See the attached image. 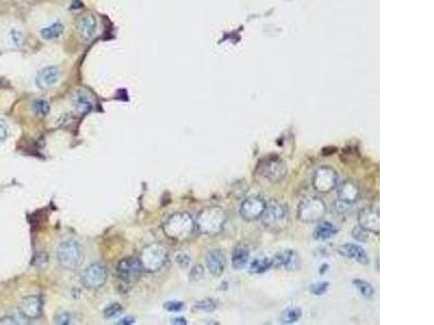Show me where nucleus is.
Returning <instances> with one entry per match:
<instances>
[{
  "label": "nucleus",
  "instance_id": "28",
  "mask_svg": "<svg viewBox=\"0 0 434 325\" xmlns=\"http://www.w3.org/2000/svg\"><path fill=\"white\" fill-rule=\"evenodd\" d=\"M217 308V304L214 299L212 298H205L202 299L195 304L194 309L195 310H200L204 312H213Z\"/></svg>",
  "mask_w": 434,
  "mask_h": 325
},
{
  "label": "nucleus",
  "instance_id": "20",
  "mask_svg": "<svg viewBox=\"0 0 434 325\" xmlns=\"http://www.w3.org/2000/svg\"><path fill=\"white\" fill-rule=\"evenodd\" d=\"M338 232H339V229L333 224L329 223V221L320 220L318 221V225L316 226V228L314 229L313 237L314 240L323 242V241L332 239L333 236L338 234Z\"/></svg>",
  "mask_w": 434,
  "mask_h": 325
},
{
  "label": "nucleus",
  "instance_id": "33",
  "mask_svg": "<svg viewBox=\"0 0 434 325\" xmlns=\"http://www.w3.org/2000/svg\"><path fill=\"white\" fill-rule=\"evenodd\" d=\"M122 312H123V307L120 304L114 303V304L110 305L109 307L106 308L105 316H106V318H108V319L109 318H114V316H116L118 314H121Z\"/></svg>",
  "mask_w": 434,
  "mask_h": 325
},
{
  "label": "nucleus",
  "instance_id": "14",
  "mask_svg": "<svg viewBox=\"0 0 434 325\" xmlns=\"http://www.w3.org/2000/svg\"><path fill=\"white\" fill-rule=\"evenodd\" d=\"M336 189L338 199L344 203L354 204L359 200L360 189L356 182L352 180H344L340 184H338Z\"/></svg>",
  "mask_w": 434,
  "mask_h": 325
},
{
  "label": "nucleus",
  "instance_id": "30",
  "mask_svg": "<svg viewBox=\"0 0 434 325\" xmlns=\"http://www.w3.org/2000/svg\"><path fill=\"white\" fill-rule=\"evenodd\" d=\"M358 156H359V153H358L357 148H355V147H345L343 149V151H342L341 160L344 163L349 164L351 162L356 161Z\"/></svg>",
  "mask_w": 434,
  "mask_h": 325
},
{
  "label": "nucleus",
  "instance_id": "3",
  "mask_svg": "<svg viewBox=\"0 0 434 325\" xmlns=\"http://www.w3.org/2000/svg\"><path fill=\"white\" fill-rule=\"evenodd\" d=\"M227 221V213L222 207L213 206L204 208L196 219L199 231L207 235H216L223 231Z\"/></svg>",
  "mask_w": 434,
  "mask_h": 325
},
{
  "label": "nucleus",
  "instance_id": "19",
  "mask_svg": "<svg viewBox=\"0 0 434 325\" xmlns=\"http://www.w3.org/2000/svg\"><path fill=\"white\" fill-rule=\"evenodd\" d=\"M61 77V73L58 67L49 66L44 68L41 73L38 74L36 83L39 88H49L56 85Z\"/></svg>",
  "mask_w": 434,
  "mask_h": 325
},
{
  "label": "nucleus",
  "instance_id": "40",
  "mask_svg": "<svg viewBox=\"0 0 434 325\" xmlns=\"http://www.w3.org/2000/svg\"><path fill=\"white\" fill-rule=\"evenodd\" d=\"M6 136H7L6 127L4 126V124H3L2 122H0V140L5 139V138H6Z\"/></svg>",
  "mask_w": 434,
  "mask_h": 325
},
{
  "label": "nucleus",
  "instance_id": "31",
  "mask_svg": "<svg viewBox=\"0 0 434 325\" xmlns=\"http://www.w3.org/2000/svg\"><path fill=\"white\" fill-rule=\"evenodd\" d=\"M351 234L353 239L359 243H366L369 240V232L359 225L353 228Z\"/></svg>",
  "mask_w": 434,
  "mask_h": 325
},
{
  "label": "nucleus",
  "instance_id": "15",
  "mask_svg": "<svg viewBox=\"0 0 434 325\" xmlns=\"http://www.w3.org/2000/svg\"><path fill=\"white\" fill-rule=\"evenodd\" d=\"M42 299L36 295L23 298L19 305L20 313L28 320H34L42 315Z\"/></svg>",
  "mask_w": 434,
  "mask_h": 325
},
{
  "label": "nucleus",
  "instance_id": "8",
  "mask_svg": "<svg viewBox=\"0 0 434 325\" xmlns=\"http://www.w3.org/2000/svg\"><path fill=\"white\" fill-rule=\"evenodd\" d=\"M313 188L319 193H329L333 191L339 184V176L335 168L330 166H321L313 176Z\"/></svg>",
  "mask_w": 434,
  "mask_h": 325
},
{
  "label": "nucleus",
  "instance_id": "7",
  "mask_svg": "<svg viewBox=\"0 0 434 325\" xmlns=\"http://www.w3.org/2000/svg\"><path fill=\"white\" fill-rule=\"evenodd\" d=\"M57 259L62 268L68 269V270H74L81 265L83 259L81 245L74 240L62 242L57 249Z\"/></svg>",
  "mask_w": 434,
  "mask_h": 325
},
{
  "label": "nucleus",
  "instance_id": "10",
  "mask_svg": "<svg viewBox=\"0 0 434 325\" xmlns=\"http://www.w3.org/2000/svg\"><path fill=\"white\" fill-rule=\"evenodd\" d=\"M267 202L260 196H251L243 200L240 205L239 213L242 219L247 221H255L262 218L266 208Z\"/></svg>",
  "mask_w": 434,
  "mask_h": 325
},
{
  "label": "nucleus",
  "instance_id": "41",
  "mask_svg": "<svg viewBox=\"0 0 434 325\" xmlns=\"http://www.w3.org/2000/svg\"><path fill=\"white\" fill-rule=\"evenodd\" d=\"M328 269H329V265L328 264H322L320 266V268H319V274L323 275V274H325L328 271Z\"/></svg>",
  "mask_w": 434,
  "mask_h": 325
},
{
  "label": "nucleus",
  "instance_id": "21",
  "mask_svg": "<svg viewBox=\"0 0 434 325\" xmlns=\"http://www.w3.org/2000/svg\"><path fill=\"white\" fill-rule=\"evenodd\" d=\"M250 259V249L246 245H238L232 252V268L235 270H241L246 267Z\"/></svg>",
  "mask_w": 434,
  "mask_h": 325
},
{
  "label": "nucleus",
  "instance_id": "26",
  "mask_svg": "<svg viewBox=\"0 0 434 325\" xmlns=\"http://www.w3.org/2000/svg\"><path fill=\"white\" fill-rule=\"evenodd\" d=\"M353 285L358 290L362 297L367 299H373L375 297V288L373 287V285L367 281L356 279L353 280Z\"/></svg>",
  "mask_w": 434,
  "mask_h": 325
},
{
  "label": "nucleus",
  "instance_id": "11",
  "mask_svg": "<svg viewBox=\"0 0 434 325\" xmlns=\"http://www.w3.org/2000/svg\"><path fill=\"white\" fill-rule=\"evenodd\" d=\"M143 267L138 258L127 257L122 259L116 266V273L121 280L125 282H133L138 280Z\"/></svg>",
  "mask_w": 434,
  "mask_h": 325
},
{
  "label": "nucleus",
  "instance_id": "13",
  "mask_svg": "<svg viewBox=\"0 0 434 325\" xmlns=\"http://www.w3.org/2000/svg\"><path fill=\"white\" fill-rule=\"evenodd\" d=\"M358 225L364 228L369 233L376 235L380 234V213L375 207L362 208L358 212Z\"/></svg>",
  "mask_w": 434,
  "mask_h": 325
},
{
  "label": "nucleus",
  "instance_id": "44",
  "mask_svg": "<svg viewBox=\"0 0 434 325\" xmlns=\"http://www.w3.org/2000/svg\"><path fill=\"white\" fill-rule=\"evenodd\" d=\"M120 324H132L133 323V319L128 316V318H125L123 320H121V322H118Z\"/></svg>",
  "mask_w": 434,
  "mask_h": 325
},
{
  "label": "nucleus",
  "instance_id": "16",
  "mask_svg": "<svg viewBox=\"0 0 434 325\" xmlns=\"http://www.w3.org/2000/svg\"><path fill=\"white\" fill-rule=\"evenodd\" d=\"M205 265H207L209 271L212 275L216 277L223 275L226 269V257L222 250L212 249L209 250L205 255Z\"/></svg>",
  "mask_w": 434,
  "mask_h": 325
},
{
  "label": "nucleus",
  "instance_id": "36",
  "mask_svg": "<svg viewBox=\"0 0 434 325\" xmlns=\"http://www.w3.org/2000/svg\"><path fill=\"white\" fill-rule=\"evenodd\" d=\"M203 275H204L203 267L201 265H196L191 269L190 275L189 276H190V281L195 282V281H200L203 277Z\"/></svg>",
  "mask_w": 434,
  "mask_h": 325
},
{
  "label": "nucleus",
  "instance_id": "9",
  "mask_svg": "<svg viewBox=\"0 0 434 325\" xmlns=\"http://www.w3.org/2000/svg\"><path fill=\"white\" fill-rule=\"evenodd\" d=\"M108 279L107 267L102 264H92L86 269L82 276V283L86 288L97 290L104 286Z\"/></svg>",
  "mask_w": 434,
  "mask_h": 325
},
{
  "label": "nucleus",
  "instance_id": "32",
  "mask_svg": "<svg viewBox=\"0 0 434 325\" xmlns=\"http://www.w3.org/2000/svg\"><path fill=\"white\" fill-rule=\"evenodd\" d=\"M329 286H330V284L328 282H326V281L317 282V283H314V284L311 285V286H310V292L312 293L313 295L321 296V295L325 294V293H327Z\"/></svg>",
  "mask_w": 434,
  "mask_h": 325
},
{
  "label": "nucleus",
  "instance_id": "34",
  "mask_svg": "<svg viewBox=\"0 0 434 325\" xmlns=\"http://www.w3.org/2000/svg\"><path fill=\"white\" fill-rule=\"evenodd\" d=\"M9 38H10V43L15 47H20L22 46L23 43H24V35H23L22 31H20L19 29L13 28L10 31Z\"/></svg>",
  "mask_w": 434,
  "mask_h": 325
},
{
  "label": "nucleus",
  "instance_id": "2",
  "mask_svg": "<svg viewBox=\"0 0 434 325\" xmlns=\"http://www.w3.org/2000/svg\"><path fill=\"white\" fill-rule=\"evenodd\" d=\"M264 227L271 232L278 233L287 229L290 221V211L286 203L278 200L267 202L265 211L262 216Z\"/></svg>",
  "mask_w": 434,
  "mask_h": 325
},
{
  "label": "nucleus",
  "instance_id": "22",
  "mask_svg": "<svg viewBox=\"0 0 434 325\" xmlns=\"http://www.w3.org/2000/svg\"><path fill=\"white\" fill-rule=\"evenodd\" d=\"M74 106L81 113H87L93 109V101L89 93L84 90H78L74 96Z\"/></svg>",
  "mask_w": 434,
  "mask_h": 325
},
{
  "label": "nucleus",
  "instance_id": "4",
  "mask_svg": "<svg viewBox=\"0 0 434 325\" xmlns=\"http://www.w3.org/2000/svg\"><path fill=\"white\" fill-rule=\"evenodd\" d=\"M194 229V221L187 212H177L171 216L164 225V232L170 239L176 241L186 240Z\"/></svg>",
  "mask_w": 434,
  "mask_h": 325
},
{
  "label": "nucleus",
  "instance_id": "5",
  "mask_svg": "<svg viewBox=\"0 0 434 325\" xmlns=\"http://www.w3.org/2000/svg\"><path fill=\"white\" fill-rule=\"evenodd\" d=\"M327 205L320 197H305L297 206V219L303 224H313L325 218Z\"/></svg>",
  "mask_w": 434,
  "mask_h": 325
},
{
  "label": "nucleus",
  "instance_id": "1",
  "mask_svg": "<svg viewBox=\"0 0 434 325\" xmlns=\"http://www.w3.org/2000/svg\"><path fill=\"white\" fill-rule=\"evenodd\" d=\"M288 175V167L277 154L266 155L258 161L254 169V176L270 184H279Z\"/></svg>",
  "mask_w": 434,
  "mask_h": 325
},
{
  "label": "nucleus",
  "instance_id": "17",
  "mask_svg": "<svg viewBox=\"0 0 434 325\" xmlns=\"http://www.w3.org/2000/svg\"><path fill=\"white\" fill-rule=\"evenodd\" d=\"M337 252L339 255H341L345 258H350L356 261V263L360 265H368L369 264V257L367 255L366 250L357 244L353 243H346L339 246L337 249Z\"/></svg>",
  "mask_w": 434,
  "mask_h": 325
},
{
  "label": "nucleus",
  "instance_id": "35",
  "mask_svg": "<svg viewBox=\"0 0 434 325\" xmlns=\"http://www.w3.org/2000/svg\"><path fill=\"white\" fill-rule=\"evenodd\" d=\"M184 306L183 301H168V303H165L164 308L170 312H179L183 310Z\"/></svg>",
  "mask_w": 434,
  "mask_h": 325
},
{
  "label": "nucleus",
  "instance_id": "12",
  "mask_svg": "<svg viewBox=\"0 0 434 325\" xmlns=\"http://www.w3.org/2000/svg\"><path fill=\"white\" fill-rule=\"evenodd\" d=\"M272 263L273 268L275 269H280L283 268L287 271H298L301 269V257L297 254L296 250L293 249H287L282 252L276 254L275 256L272 257Z\"/></svg>",
  "mask_w": 434,
  "mask_h": 325
},
{
  "label": "nucleus",
  "instance_id": "43",
  "mask_svg": "<svg viewBox=\"0 0 434 325\" xmlns=\"http://www.w3.org/2000/svg\"><path fill=\"white\" fill-rule=\"evenodd\" d=\"M172 323L173 324H184V325H186L187 321H186L185 318H176V319L173 320Z\"/></svg>",
  "mask_w": 434,
  "mask_h": 325
},
{
  "label": "nucleus",
  "instance_id": "18",
  "mask_svg": "<svg viewBox=\"0 0 434 325\" xmlns=\"http://www.w3.org/2000/svg\"><path fill=\"white\" fill-rule=\"evenodd\" d=\"M78 33L85 41H90L98 33V20L94 15L88 14L78 22Z\"/></svg>",
  "mask_w": 434,
  "mask_h": 325
},
{
  "label": "nucleus",
  "instance_id": "38",
  "mask_svg": "<svg viewBox=\"0 0 434 325\" xmlns=\"http://www.w3.org/2000/svg\"><path fill=\"white\" fill-rule=\"evenodd\" d=\"M338 152V148L336 146H327L321 149V154L325 157H329Z\"/></svg>",
  "mask_w": 434,
  "mask_h": 325
},
{
  "label": "nucleus",
  "instance_id": "29",
  "mask_svg": "<svg viewBox=\"0 0 434 325\" xmlns=\"http://www.w3.org/2000/svg\"><path fill=\"white\" fill-rule=\"evenodd\" d=\"M33 110H34V112H35V114L37 116L44 117V116H46L47 114L49 113L50 105H49V103L47 102L46 100H44V99H37L34 102V104H33Z\"/></svg>",
  "mask_w": 434,
  "mask_h": 325
},
{
  "label": "nucleus",
  "instance_id": "6",
  "mask_svg": "<svg viewBox=\"0 0 434 325\" xmlns=\"http://www.w3.org/2000/svg\"><path fill=\"white\" fill-rule=\"evenodd\" d=\"M139 261L146 271L156 272L166 264L168 250L161 244L148 245L141 250Z\"/></svg>",
  "mask_w": 434,
  "mask_h": 325
},
{
  "label": "nucleus",
  "instance_id": "23",
  "mask_svg": "<svg viewBox=\"0 0 434 325\" xmlns=\"http://www.w3.org/2000/svg\"><path fill=\"white\" fill-rule=\"evenodd\" d=\"M64 33V24L61 21H56L50 25L41 29V37L45 41H54Z\"/></svg>",
  "mask_w": 434,
  "mask_h": 325
},
{
  "label": "nucleus",
  "instance_id": "37",
  "mask_svg": "<svg viewBox=\"0 0 434 325\" xmlns=\"http://www.w3.org/2000/svg\"><path fill=\"white\" fill-rule=\"evenodd\" d=\"M190 260H191L190 257L186 255V254H179V255H177V257H176L177 264L181 268H188L189 265H190Z\"/></svg>",
  "mask_w": 434,
  "mask_h": 325
},
{
  "label": "nucleus",
  "instance_id": "27",
  "mask_svg": "<svg viewBox=\"0 0 434 325\" xmlns=\"http://www.w3.org/2000/svg\"><path fill=\"white\" fill-rule=\"evenodd\" d=\"M249 191V185L246 180L236 181L231 187V194L236 199H242Z\"/></svg>",
  "mask_w": 434,
  "mask_h": 325
},
{
  "label": "nucleus",
  "instance_id": "25",
  "mask_svg": "<svg viewBox=\"0 0 434 325\" xmlns=\"http://www.w3.org/2000/svg\"><path fill=\"white\" fill-rule=\"evenodd\" d=\"M302 316V310L298 307H291L283 310L280 314V322L282 324L296 323Z\"/></svg>",
  "mask_w": 434,
  "mask_h": 325
},
{
  "label": "nucleus",
  "instance_id": "24",
  "mask_svg": "<svg viewBox=\"0 0 434 325\" xmlns=\"http://www.w3.org/2000/svg\"><path fill=\"white\" fill-rule=\"evenodd\" d=\"M272 268H273L272 258L259 256L251 261V264L249 266V272L253 274H262Z\"/></svg>",
  "mask_w": 434,
  "mask_h": 325
},
{
  "label": "nucleus",
  "instance_id": "39",
  "mask_svg": "<svg viewBox=\"0 0 434 325\" xmlns=\"http://www.w3.org/2000/svg\"><path fill=\"white\" fill-rule=\"evenodd\" d=\"M56 320H57L56 322L59 324H69L70 323L69 322L70 321V315L66 312H62L59 315H57Z\"/></svg>",
  "mask_w": 434,
  "mask_h": 325
},
{
  "label": "nucleus",
  "instance_id": "42",
  "mask_svg": "<svg viewBox=\"0 0 434 325\" xmlns=\"http://www.w3.org/2000/svg\"><path fill=\"white\" fill-rule=\"evenodd\" d=\"M0 324H15V320L12 318H4L0 320Z\"/></svg>",
  "mask_w": 434,
  "mask_h": 325
}]
</instances>
